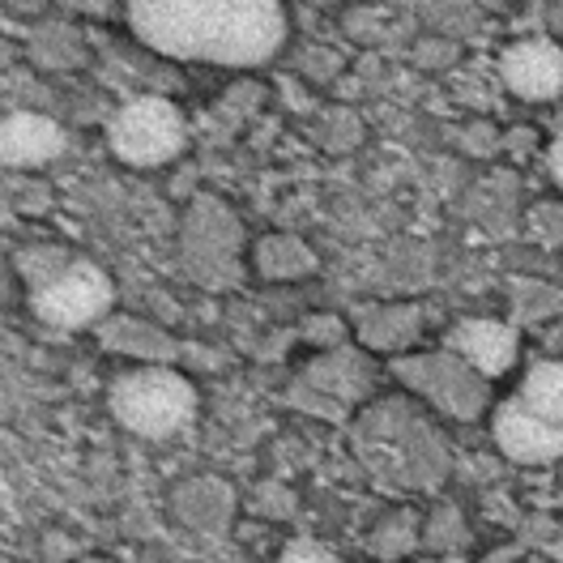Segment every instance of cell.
Returning a JSON list of instances; mask_svg holds the SVG:
<instances>
[{
    "label": "cell",
    "mask_w": 563,
    "mask_h": 563,
    "mask_svg": "<svg viewBox=\"0 0 563 563\" xmlns=\"http://www.w3.org/2000/svg\"><path fill=\"white\" fill-rule=\"evenodd\" d=\"M4 167H43L65 154V129L38 111H9L0 124Z\"/></svg>",
    "instance_id": "11"
},
{
    "label": "cell",
    "mask_w": 563,
    "mask_h": 563,
    "mask_svg": "<svg viewBox=\"0 0 563 563\" xmlns=\"http://www.w3.org/2000/svg\"><path fill=\"white\" fill-rule=\"evenodd\" d=\"M111 299H115V290L103 269L95 261H73L52 286L31 295V308L38 320H47L56 329H81V324H103Z\"/></svg>",
    "instance_id": "7"
},
{
    "label": "cell",
    "mask_w": 563,
    "mask_h": 563,
    "mask_svg": "<svg viewBox=\"0 0 563 563\" xmlns=\"http://www.w3.org/2000/svg\"><path fill=\"white\" fill-rule=\"evenodd\" d=\"M457 141L470 150V154H478V158H487V154L499 150V133H495V124H487V120H474L470 129H461Z\"/></svg>",
    "instance_id": "27"
},
{
    "label": "cell",
    "mask_w": 563,
    "mask_h": 563,
    "mask_svg": "<svg viewBox=\"0 0 563 563\" xmlns=\"http://www.w3.org/2000/svg\"><path fill=\"white\" fill-rule=\"evenodd\" d=\"M529 235L542 240L547 247L563 244V206H555V201L533 206V213H529Z\"/></svg>",
    "instance_id": "24"
},
{
    "label": "cell",
    "mask_w": 563,
    "mask_h": 563,
    "mask_svg": "<svg viewBox=\"0 0 563 563\" xmlns=\"http://www.w3.org/2000/svg\"><path fill=\"white\" fill-rule=\"evenodd\" d=\"M422 563H465V560H422Z\"/></svg>",
    "instance_id": "32"
},
{
    "label": "cell",
    "mask_w": 563,
    "mask_h": 563,
    "mask_svg": "<svg viewBox=\"0 0 563 563\" xmlns=\"http://www.w3.org/2000/svg\"><path fill=\"white\" fill-rule=\"evenodd\" d=\"M73 261L77 256H69L65 247H22L18 252V274L26 278L31 295H35V290H43V286H52V282L60 278Z\"/></svg>",
    "instance_id": "21"
},
{
    "label": "cell",
    "mask_w": 563,
    "mask_h": 563,
    "mask_svg": "<svg viewBox=\"0 0 563 563\" xmlns=\"http://www.w3.org/2000/svg\"><path fill=\"white\" fill-rule=\"evenodd\" d=\"M188 137V124L176 103L167 99H133L124 103L107 124V145L129 167H163L172 163Z\"/></svg>",
    "instance_id": "5"
},
{
    "label": "cell",
    "mask_w": 563,
    "mask_h": 563,
    "mask_svg": "<svg viewBox=\"0 0 563 563\" xmlns=\"http://www.w3.org/2000/svg\"><path fill=\"white\" fill-rule=\"evenodd\" d=\"M358 137H363V129H358V120L351 111H329L324 124L317 129V141L324 150H351Z\"/></svg>",
    "instance_id": "23"
},
{
    "label": "cell",
    "mask_w": 563,
    "mask_h": 563,
    "mask_svg": "<svg viewBox=\"0 0 563 563\" xmlns=\"http://www.w3.org/2000/svg\"><path fill=\"white\" fill-rule=\"evenodd\" d=\"M184 269L210 290L240 282V222L218 197H197L184 218Z\"/></svg>",
    "instance_id": "6"
},
{
    "label": "cell",
    "mask_w": 563,
    "mask_h": 563,
    "mask_svg": "<svg viewBox=\"0 0 563 563\" xmlns=\"http://www.w3.org/2000/svg\"><path fill=\"white\" fill-rule=\"evenodd\" d=\"M444 351L461 354L478 376L492 380V376H504L517 363V329L487 317L457 320L449 329V338H444Z\"/></svg>",
    "instance_id": "10"
},
{
    "label": "cell",
    "mask_w": 563,
    "mask_h": 563,
    "mask_svg": "<svg viewBox=\"0 0 563 563\" xmlns=\"http://www.w3.org/2000/svg\"><path fill=\"white\" fill-rule=\"evenodd\" d=\"M86 563H103V560H86Z\"/></svg>",
    "instance_id": "33"
},
{
    "label": "cell",
    "mask_w": 563,
    "mask_h": 563,
    "mask_svg": "<svg viewBox=\"0 0 563 563\" xmlns=\"http://www.w3.org/2000/svg\"><path fill=\"white\" fill-rule=\"evenodd\" d=\"M470 542V533H465V521H461V508L457 504H440L431 517H427V526H422V551H431V555H453Z\"/></svg>",
    "instance_id": "20"
},
{
    "label": "cell",
    "mask_w": 563,
    "mask_h": 563,
    "mask_svg": "<svg viewBox=\"0 0 563 563\" xmlns=\"http://www.w3.org/2000/svg\"><path fill=\"white\" fill-rule=\"evenodd\" d=\"M308 338H312V342H329V346H338V342H342V324H338L333 317H317L312 324H308Z\"/></svg>",
    "instance_id": "29"
},
{
    "label": "cell",
    "mask_w": 563,
    "mask_h": 563,
    "mask_svg": "<svg viewBox=\"0 0 563 563\" xmlns=\"http://www.w3.org/2000/svg\"><path fill=\"white\" fill-rule=\"evenodd\" d=\"M111 415L133 435L167 440L179 427L192 422L197 388L188 385V376H179L172 367H137L111 385Z\"/></svg>",
    "instance_id": "3"
},
{
    "label": "cell",
    "mask_w": 563,
    "mask_h": 563,
    "mask_svg": "<svg viewBox=\"0 0 563 563\" xmlns=\"http://www.w3.org/2000/svg\"><path fill=\"white\" fill-rule=\"evenodd\" d=\"M99 342L115 354H133V358H141L145 367H167V363H176L179 358L176 338H172L167 329H158V324L137 320V317L103 320V324H99Z\"/></svg>",
    "instance_id": "13"
},
{
    "label": "cell",
    "mask_w": 563,
    "mask_h": 563,
    "mask_svg": "<svg viewBox=\"0 0 563 563\" xmlns=\"http://www.w3.org/2000/svg\"><path fill=\"white\" fill-rule=\"evenodd\" d=\"M252 261H256V274L261 278H274V282L303 278V274L317 269V252L303 244L299 235H265L256 244V252H252Z\"/></svg>",
    "instance_id": "16"
},
{
    "label": "cell",
    "mask_w": 563,
    "mask_h": 563,
    "mask_svg": "<svg viewBox=\"0 0 563 563\" xmlns=\"http://www.w3.org/2000/svg\"><path fill=\"white\" fill-rule=\"evenodd\" d=\"M124 18L145 47L201 65L252 69L286 43V9L269 0H137Z\"/></svg>",
    "instance_id": "1"
},
{
    "label": "cell",
    "mask_w": 563,
    "mask_h": 563,
    "mask_svg": "<svg viewBox=\"0 0 563 563\" xmlns=\"http://www.w3.org/2000/svg\"><path fill=\"white\" fill-rule=\"evenodd\" d=\"M358 342L372 346V351H406L415 346V338L422 333V308L419 303H376V308H363L358 320Z\"/></svg>",
    "instance_id": "15"
},
{
    "label": "cell",
    "mask_w": 563,
    "mask_h": 563,
    "mask_svg": "<svg viewBox=\"0 0 563 563\" xmlns=\"http://www.w3.org/2000/svg\"><path fill=\"white\" fill-rule=\"evenodd\" d=\"M415 56H419V65H453L457 60V47L449 38H431V43H422Z\"/></svg>",
    "instance_id": "28"
},
{
    "label": "cell",
    "mask_w": 563,
    "mask_h": 563,
    "mask_svg": "<svg viewBox=\"0 0 563 563\" xmlns=\"http://www.w3.org/2000/svg\"><path fill=\"white\" fill-rule=\"evenodd\" d=\"M299 385L320 393V397L333 401L338 410H346L351 401H358V397L372 388V363H367V354L329 351V354H320L317 363L299 376Z\"/></svg>",
    "instance_id": "12"
},
{
    "label": "cell",
    "mask_w": 563,
    "mask_h": 563,
    "mask_svg": "<svg viewBox=\"0 0 563 563\" xmlns=\"http://www.w3.org/2000/svg\"><path fill=\"white\" fill-rule=\"evenodd\" d=\"M393 376L422 397L427 406H435L440 415L457 422L478 419L492 401L487 376H478L461 354L453 351H427V354H401L393 358Z\"/></svg>",
    "instance_id": "4"
},
{
    "label": "cell",
    "mask_w": 563,
    "mask_h": 563,
    "mask_svg": "<svg viewBox=\"0 0 563 563\" xmlns=\"http://www.w3.org/2000/svg\"><path fill=\"white\" fill-rule=\"evenodd\" d=\"M354 453L380 487L431 492L449 474L440 431L406 401H380L354 419Z\"/></svg>",
    "instance_id": "2"
},
{
    "label": "cell",
    "mask_w": 563,
    "mask_h": 563,
    "mask_svg": "<svg viewBox=\"0 0 563 563\" xmlns=\"http://www.w3.org/2000/svg\"><path fill=\"white\" fill-rule=\"evenodd\" d=\"M517 397L526 401L538 419L563 427V363H533Z\"/></svg>",
    "instance_id": "17"
},
{
    "label": "cell",
    "mask_w": 563,
    "mask_h": 563,
    "mask_svg": "<svg viewBox=\"0 0 563 563\" xmlns=\"http://www.w3.org/2000/svg\"><path fill=\"white\" fill-rule=\"evenodd\" d=\"M563 308V295L555 286H542V282H517L512 290V317L526 320V324H538V320L555 317Z\"/></svg>",
    "instance_id": "22"
},
{
    "label": "cell",
    "mask_w": 563,
    "mask_h": 563,
    "mask_svg": "<svg viewBox=\"0 0 563 563\" xmlns=\"http://www.w3.org/2000/svg\"><path fill=\"white\" fill-rule=\"evenodd\" d=\"M18 206L38 210V206H47V192H43V188H35V184H26V188H18Z\"/></svg>",
    "instance_id": "30"
},
{
    "label": "cell",
    "mask_w": 563,
    "mask_h": 563,
    "mask_svg": "<svg viewBox=\"0 0 563 563\" xmlns=\"http://www.w3.org/2000/svg\"><path fill=\"white\" fill-rule=\"evenodd\" d=\"M415 547H422V529H419V517H415L410 508L385 517L380 526L372 529V538H367V551H372L376 560H388V563L406 560Z\"/></svg>",
    "instance_id": "19"
},
{
    "label": "cell",
    "mask_w": 563,
    "mask_h": 563,
    "mask_svg": "<svg viewBox=\"0 0 563 563\" xmlns=\"http://www.w3.org/2000/svg\"><path fill=\"white\" fill-rule=\"evenodd\" d=\"M499 81L529 103L563 95V47L555 38H517L499 56Z\"/></svg>",
    "instance_id": "9"
},
{
    "label": "cell",
    "mask_w": 563,
    "mask_h": 563,
    "mask_svg": "<svg viewBox=\"0 0 563 563\" xmlns=\"http://www.w3.org/2000/svg\"><path fill=\"white\" fill-rule=\"evenodd\" d=\"M278 563H342L329 547H320L312 538H295V542H286V551H282Z\"/></svg>",
    "instance_id": "26"
},
{
    "label": "cell",
    "mask_w": 563,
    "mask_h": 563,
    "mask_svg": "<svg viewBox=\"0 0 563 563\" xmlns=\"http://www.w3.org/2000/svg\"><path fill=\"white\" fill-rule=\"evenodd\" d=\"M31 52L47 69H73V65L86 60V38L77 35L73 26H65V22H43L31 35Z\"/></svg>",
    "instance_id": "18"
},
{
    "label": "cell",
    "mask_w": 563,
    "mask_h": 563,
    "mask_svg": "<svg viewBox=\"0 0 563 563\" xmlns=\"http://www.w3.org/2000/svg\"><path fill=\"white\" fill-rule=\"evenodd\" d=\"M252 508H256L261 517H290V512H295V495L286 492V487H278V483H265V487H256Z\"/></svg>",
    "instance_id": "25"
},
{
    "label": "cell",
    "mask_w": 563,
    "mask_h": 563,
    "mask_svg": "<svg viewBox=\"0 0 563 563\" xmlns=\"http://www.w3.org/2000/svg\"><path fill=\"white\" fill-rule=\"evenodd\" d=\"M172 508L188 529H227L235 517V492L222 478H188L172 495Z\"/></svg>",
    "instance_id": "14"
},
{
    "label": "cell",
    "mask_w": 563,
    "mask_h": 563,
    "mask_svg": "<svg viewBox=\"0 0 563 563\" xmlns=\"http://www.w3.org/2000/svg\"><path fill=\"white\" fill-rule=\"evenodd\" d=\"M551 176H555V184L563 188V137L551 145Z\"/></svg>",
    "instance_id": "31"
},
{
    "label": "cell",
    "mask_w": 563,
    "mask_h": 563,
    "mask_svg": "<svg viewBox=\"0 0 563 563\" xmlns=\"http://www.w3.org/2000/svg\"><path fill=\"white\" fill-rule=\"evenodd\" d=\"M492 435L495 449L517 465H551L563 457V427L538 419L521 397H508L495 406Z\"/></svg>",
    "instance_id": "8"
}]
</instances>
